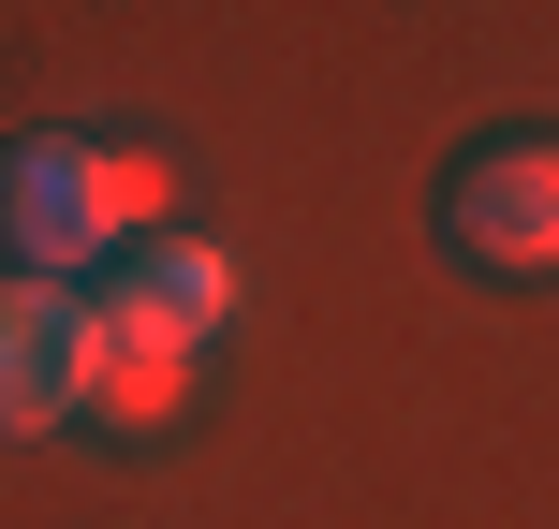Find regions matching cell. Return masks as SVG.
<instances>
[{
  "instance_id": "3957f363",
  "label": "cell",
  "mask_w": 559,
  "mask_h": 529,
  "mask_svg": "<svg viewBox=\"0 0 559 529\" xmlns=\"http://www.w3.org/2000/svg\"><path fill=\"white\" fill-rule=\"evenodd\" d=\"M88 324L133 338V353H192V368H206V338L236 324V251H222V236H192V221L133 236V251L88 279Z\"/></svg>"
},
{
  "instance_id": "277c9868",
  "label": "cell",
  "mask_w": 559,
  "mask_h": 529,
  "mask_svg": "<svg viewBox=\"0 0 559 529\" xmlns=\"http://www.w3.org/2000/svg\"><path fill=\"white\" fill-rule=\"evenodd\" d=\"M88 368H104L88 279H15V265H0V442L74 426L88 412Z\"/></svg>"
},
{
  "instance_id": "7a4b0ae2",
  "label": "cell",
  "mask_w": 559,
  "mask_h": 529,
  "mask_svg": "<svg viewBox=\"0 0 559 529\" xmlns=\"http://www.w3.org/2000/svg\"><path fill=\"white\" fill-rule=\"evenodd\" d=\"M442 251L486 279H545L559 265V133H472L442 163Z\"/></svg>"
},
{
  "instance_id": "5b68a950",
  "label": "cell",
  "mask_w": 559,
  "mask_h": 529,
  "mask_svg": "<svg viewBox=\"0 0 559 529\" xmlns=\"http://www.w3.org/2000/svg\"><path fill=\"white\" fill-rule=\"evenodd\" d=\"M88 412L133 426V442H163V426L192 412V353H133V338H104V368H88Z\"/></svg>"
},
{
  "instance_id": "6da1fadb",
  "label": "cell",
  "mask_w": 559,
  "mask_h": 529,
  "mask_svg": "<svg viewBox=\"0 0 559 529\" xmlns=\"http://www.w3.org/2000/svg\"><path fill=\"white\" fill-rule=\"evenodd\" d=\"M177 177L147 147H104V133H0V265L15 279H104L133 236H163Z\"/></svg>"
}]
</instances>
